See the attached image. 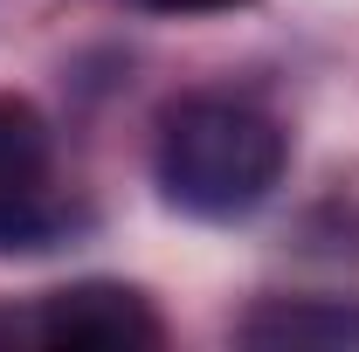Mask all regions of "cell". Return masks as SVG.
Here are the masks:
<instances>
[{"mask_svg":"<svg viewBox=\"0 0 359 352\" xmlns=\"http://www.w3.org/2000/svg\"><path fill=\"white\" fill-rule=\"evenodd\" d=\"M283 159H290V145L269 111L242 104V97H180L159 118L152 173L180 215L235 221L276 194Z\"/></svg>","mask_w":359,"mask_h":352,"instance_id":"1","label":"cell"},{"mask_svg":"<svg viewBox=\"0 0 359 352\" xmlns=\"http://www.w3.org/2000/svg\"><path fill=\"white\" fill-rule=\"evenodd\" d=\"M69 235L55 201V138L28 97H0V256H42Z\"/></svg>","mask_w":359,"mask_h":352,"instance_id":"2","label":"cell"},{"mask_svg":"<svg viewBox=\"0 0 359 352\" xmlns=\"http://www.w3.org/2000/svg\"><path fill=\"white\" fill-rule=\"evenodd\" d=\"M21 332L42 339V346H62V352H152L166 339L152 297L132 290V283H104V276L48 290L42 304L21 318Z\"/></svg>","mask_w":359,"mask_h":352,"instance_id":"3","label":"cell"},{"mask_svg":"<svg viewBox=\"0 0 359 352\" xmlns=\"http://www.w3.org/2000/svg\"><path fill=\"white\" fill-rule=\"evenodd\" d=\"M235 339L256 352H346L359 346V304H346V297H263L235 325Z\"/></svg>","mask_w":359,"mask_h":352,"instance_id":"4","label":"cell"},{"mask_svg":"<svg viewBox=\"0 0 359 352\" xmlns=\"http://www.w3.org/2000/svg\"><path fill=\"white\" fill-rule=\"evenodd\" d=\"M138 7H152V14H228L242 0H138Z\"/></svg>","mask_w":359,"mask_h":352,"instance_id":"5","label":"cell"}]
</instances>
